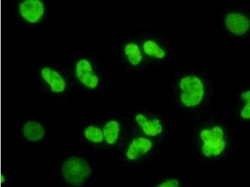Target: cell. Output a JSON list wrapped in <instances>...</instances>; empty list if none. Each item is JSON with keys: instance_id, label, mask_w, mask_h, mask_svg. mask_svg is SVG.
<instances>
[{"instance_id": "4", "label": "cell", "mask_w": 250, "mask_h": 187, "mask_svg": "<svg viewBox=\"0 0 250 187\" xmlns=\"http://www.w3.org/2000/svg\"><path fill=\"white\" fill-rule=\"evenodd\" d=\"M129 131L131 132L126 133L122 146L120 164L127 168H137L156 157L162 142Z\"/></svg>"}, {"instance_id": "12", "label": "cell", "mask_w": 250, "mask_h": 187, "mask_svg": "<svg viewBox=\"0 0 250 187\" xmlns=\"http://www.w3.org/2000/svg\"><path fill=\"white\" fill-rule=\"evenodd\" d=\"M137 37L148 62L162 64L171 61V51L163 39L149 35Z\"/></svg>"}, {"instance_id": "10", "label": "cell", "mask_w": 250, "mask_h": 187, "mask_svg": "<svg viewBox=\"0 0 250 187\" xmlns=\"http://www.w3.org/2000/svg\"><path fill=\"white\" fill-rule=\"evenodd\" d=\"M221 28L223 34L234 41L250 40V4H233L224 10L221 18Z\"/></svg>"}, {"instance_id": "9", "label": "cell", "mask_w": 250, "mask_h": 187, "mask_svg": "<svg viewBox=\"0 0 250 187\" xmlns=\"http://www.w3.org/2000/svg\"><path fill=\"white\" fill-rule=\"evenodd\" d=\"M16 142L29 145H44L50 141L51 124L39 115L20 116L15 122Z\"/></svg>"}, {"instance_id": "1", "label": "cell", "mask_w": 250, "mask_h": 187, "mask_svg": "<svg viewBox=\"0 0 250 187\" xmlns=\"http://www.w3.org/2000/svg\"><path fill=\"white\" fill-rule=\"evenodd\" d=\"M171 93L174 105L180 112H195L208 102L211 84L199 71H179L172 77Z\"/></svg>"}, {"instance_id": "6", "label": "cell", "mask_w": 250, "mask_h": 187, "mask_svg": "<svg viewBox=\"0 0 250 187\" xmlns=\"http://www.w3.org/2000/svg\"><path fill=\"white\" fill-rule=\"evenodd\" d=\"M37 77L42 95L61 101L70 93L72 78L60 64H42L37 69Z\"/></svg>"}, {"instance_id": "7", "label": "cell", "mask_w": 250, "mask_h": 187, "mask_svg": "<svg viewBox=\"0 0 250 187\" xmlns=\"http://www.w3.org/2000/svg\"><path fill=\"white\" fill-rule=\"evenodd\" d=\"M60 175L62 180L71 186L90 187L97 180V166L86 156L74 153L62 160Z\"/></svg>"}, {"instance_id": "15", "label": "cell", "mask_w": 250, "mask_h": 187, "mask_svg": "<svg viewBox=\"0 0 250 187\" xmlns=\"http://www.w3.org/2000/svg\"><path fill=\"white\" fill-rule=\"evenodd\" d=\"M238 117L245 123L250 124V90H244L239 94Z\"/></svg>"}, {"instance_id": "2", "label": "cell", "mask_w": 250, "mask_h": 187, "mask_svg": "<svg viewBox=\"0 0 250 187\" xmlns=\"http://www.w3.org/2000/svg\"><path fill=\"white\" fill-rule=\"evenodd\" d=\"M230 128L229 125L207 119L196 129L193 143L198 154L211 162L227 159L230 146Z\"/></svg>"}, {"instance_id": "16", "label": "cell", "mask_w": 250, "mask_h": 187, "mask_svg": "<svg viewBox=\"0 0 250 187\" xmlns=\"http://www.w3.org/2000/svg\"><path fill=\"white\" fill-rule=\"evenodd\" d=\"M155 186L156 187H180L182 182L180 178L176 176L162 177L156 180Z\"/></svg>"}, {"instance_id": "11", "label": "cell", "mask_w": 250, "mask_h": 187, "mask_svg": "<svg viewBox=\"0 0 250 187\" xmlns=\"http://www.w3.org/2000/svg\"><path fill=\"white\" fill-rule=\"evenodd\" d=\"M119 55L122 70L142 71L149 63L137 37L121 39Z\"/></svg>"}, {"instance_id": "3", "label": "cell", "mask_w": 250, "mask_h": 187, "mask_svg": "<svg viewBox=\"0 0 250 187\" xmlns=\"http://www.w3.org/2000/svg\"><path fill=\"white\" fill-rule=\"evenodd\" d=\"M71 78L82 91L103 92L108 80L102 62L90 53H76L71 57Z\"/></svg>"}, {"instance_id": "5", "label": "cell", "mask_w": 250, "mask_h": 187, "mask_svg": "<svg viewBox=\"0 0 250 187\" xmlns=\"http://www.w3.org/2000/svg\"><path fill=\"white\" fill-rule=\"evenodd\" d=\"M12 10L17 25L31 33L41 30L50 19L48 0H14Z\"/></svg>"}, {"instance_id": "8", "label": "cell", "mask_w": 250, "mask_h": 187, "mask_svg": "<svg viewBox=\"0 0 250 187\" xmlns=\"http://www.w3.org/2000/svg\"><path fill=\"white\" fill-rule=\"evenodd\" d=\"M126 124L129 130L160 142L166 139L169 133L167 117L150 109L134 111Z\"/></svg>"}, {"instance_id": "13", "label": "cell", "mask_w": 250, "mask_h": 187, "mask_svg": "<svg viewBox=\"0 0 250 187\" xmlns=\"http://www.w3.org/2000/svg\"><path fill=\"white\" fill-rule=\"evenodd\" d=\"M104 132L107 149L122 148L126 135L127 124L121 118L114 115H104L99 120Z\"/></svg>"}, {"instance_id": "14", "label": "cell", "mask_w": 250, "mask_h": 187, "mask_svg": "<svg viewBox=\"0 0 250 187\" xmlns=\"http://www.w3.org/2000/svg\"><path fill=\"white\" fill-rule=\"evenodd\" d=\"M80 144L91 149H107L99 120H85L80 130Z\"/></svg>"}]
</instances>
